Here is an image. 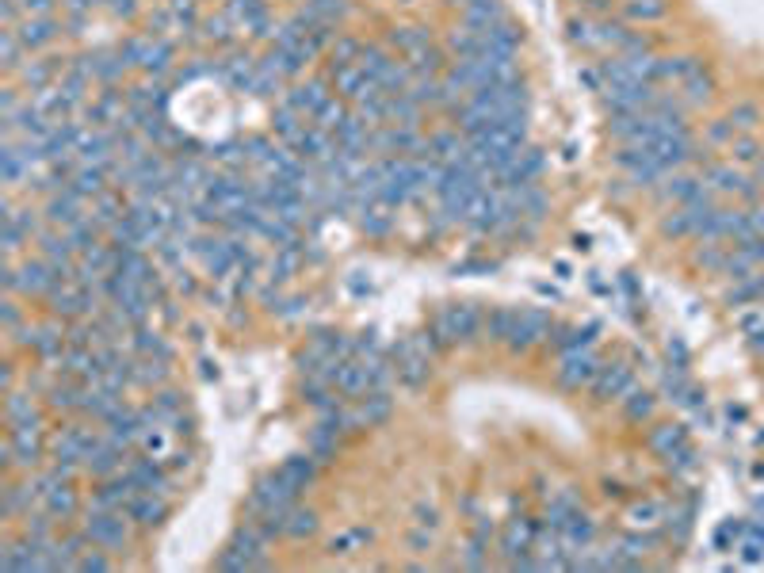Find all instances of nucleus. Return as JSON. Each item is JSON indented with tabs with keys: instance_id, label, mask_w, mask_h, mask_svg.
<instances>
[{
	"instance_id": "nucleus-21",
	"label": "nucleus",
	"mask_w": 764,
	"mask_h": 573,
	"mask_svg": "<svg viewBox=\"0 0 764 573\" xmlns=\"http://www.w3.org/2000/svg\"><path fill=\"white\" fill-rule=\"evenodd\" d=\"M627 15L631 20H661L665 0H627Z\"/></svg>"
},
{
	"instance_id": "nucleus-19",
	"label": "nucleus",
	"mask_w": 764,
	"mask_h": 573,
	"mask_svg": "<svg viewBox=\"0 0 764 573\" xmlns=\"http://www.w3.org/2000/svg\"><path fill=\"white\" fill-rule=\"evenodd\" d=\"M360 50H364V42H355L348 35H336L333 39V61H329V66H352V61L360 58Z\"/></svg>"
},
{
	"instance_id": "nucleus-8",
	"label": "nucleus",
	"mask_w": 764,
	"mask_h": 573,
	"mask_svg": "<svg viewBox=\"0 0 764 573\" xmlns=\"http://www.w3.org/2000/svg\"><path fill=\"white\" fill-rule=\"evenodd\" d=\"M165 513H169L165 493H145V489L126 508V516L134 520V523H142V528H153V523H161V520H165Z\"/></svg>"
},
{
	"instance_id": "nucleus-1",
	"label": "nucleus",
	"mask_w": 764,
	"mask_h": 573,
	"mask_svg": "<svg viewBox=\"0 0 764 573\" xmlns=\"http://www.w3.org/2000/svg\"><path fill=\"white\" fill-rule=\"evenodd\" d=\"M61 279H69V276H61L58 268L51 264V260H27L20 272H12V268H5V286L8 291H15V295H27V298H51V291L61 283Z\"/></svg>"
},
{
	"instance_id": "nucleus-6",
	"label": "nucleus",
	"mask_w": 764,
	"mask_h": 573,
	"mask_svg": "<svg viewBox=\"0 0 764 573\" xmlns=\"http://www.w3.org/2000/svg\"><path fill=\"white\" fill-rule=\"evenodd\" d=\"M12 31H15V39L23 42V50H42V46H51L58 39L61 23L54 20V15H27V20Z\"/></svg>"
},
{
	"instance_id": "nucleus-4",
	"label": "nucleus",
	"mask_w": 764,
	"mask_h": 573,
	"mask_svg": "<svg viewBox=\"0 0 764 573\" xmlns=\"http://www.w3.org/2000/svg\"><path fill=\"white\" fill-rule=\"evenodd\" d=\"M126 513H107V508H88L85 520V535L92 547L100 550H123L130 543V528H126Z\"/></svg>"
},
{
	"instance_id": "nucleus-7",
	"label": "nucleus",
	"mask_w": 764,
	"mask_h": 573,
	"mask_svg": "<svg viewBox=\"0 0 764 573\" xmlns=\"http://www.w3.org/2000/svg\"><path fill=\"white\" fill-rule=\"evenodd\" d=\"M329 88H325V81H306V85H295L287 92V107H295L299 115H306V119H314L318 111H321V104L329 100Z\"/></svg>"
},
{
	"instance_id": "nucleus-3",
	"label": "nucleus",
	"mask_w": 764,
	"mask_h": 573,
	"mask_svg": "<svg viewBox=\"0 0 764 573\" xmlns=\"http://www.w3.org/2000/svg\"><path fill=\"white\" fill-rule=\"evenodd\" d=\"M119 50L130 66L145 69V73H165L172 66V46H169V39H161L157 31H150V35H130Z\"/></svg>"
},
{
	"instance_id": "nucleus-15",
	"label": "nucleus",
	"mask_w": 764,
	"mask_h": 573,
	"mask_svg": "<svg viewBox=\"0 0 764 573\" xmlns=\"http://www.w3.org/2000/svg\"><path fill=\"white\" fill-rule=\"evenodd\" d=\"M314 470H318V459H314L310 451H306V455H295V459H287V463L280 467V474H283V478H287V482H290V486H295L299 493H302L306 486H310V482H314Z\"/></svg>"
},
{
	"instance_id": "nucleus-12",
	"label": "nucleus",
	"mask_w": 764,
	"mask_h": 573,
	"mask_svg": "<svg viewBox=\"0 0 764 573\" xmlns=\"http://www.w3.org/2000/svg\"><path fill=\"white\" fill-rule=\"evenodd\" d=\"M501 20H509V12L501 8V0H474V5L463 8V23H466V27L485 31V27L501 23Z\"/></svg>"
},
{
	"instance_id": "nucleus-27",
	"label": "nucleus",
	"mask_w": 764,
	"mask_h": 573,
	"mask_svg": "<svg viewBox=\"0 0 764 573\" xmlns=\"http://www.w3.org/2000/svg\"><path fill=\"white\" fill-rule=\"evenodd\" d=\"M15 325H20V306H15L12 298H5V329L15 332Z\"/></svg>"
},
{
	"instance_id": "nucleus-10",
	"label": "nucleus",
	"mask_w": 764,
	"mask_h": 573,
	"mask_svg": "<svg viewBox=\"0 0 764 573\" xmlns=\"http://www.w3.org/2000/svg\"><path fill=\"white\" fill-rule=\"evenodd\" d=\"M394 206H386V203H367L355 211V222H360V230L371 233V237H390V230H394Z\"/></svg>"
},
{
	"instance_id": "nucleus-22",
	"label": "nucleus",
	"mask_w": 764,
	"mask_h": 573,
	"mask_svg": "<svg viewBox=\"0 0 764 573\" xmlns=\"http://www.w3.org/2000/svg\"><path fill=\"white\" fill-rule=\"evenodd\" d=\"M649 413V394L646 390H631V402H627V417H646Z\"/></svg>"
},
{
	"instance_id": "nucleus-2",
	"label": "nucleus",
	"mask_w": 764,
	"mask_h": 573,
	"mask_svg": "<svg viewBox=\"0 0 764 573\" xmlns=\"http://www.w3.org/2000/svg\"><path fill=\"white\" fill-rule=\"evenodd\" d=\"M482 325H485V317L474 306H447L436 314L428 337H432V344H459V341L478 337Z\"/></svg>"
},
{
	"instance_id": "nucleus-5",
	"label": "nucleus",
	"mask_w": 764,
	"mask_h": 573,
	"mask_svg": "<svg viewBox=\"0 0 764 573\" xmlns=\"http://www.w3.org/2000/svg\"><path fill=\"white\" fill-rule=\"evenodd\" d=\"M596 375V359L589 356V348H574V352H562V368H558V382L566 390H581L589 387Z\"/></svg>"
},
{
	"instance_id": "nucleus-20",
	"label": "nucleus",
	"mask_w": 764,
	"mask_h": 573,
	"mask_svg": "<svg viewBox=\"0 0 764 573\" xmlns=\"http://www.w3.org/2000/svg\"><path fill=\"white\" fill-rule=\"evenodd\" d=\"M524 554V550H531V528L528 523H520V520H512L509 523V532H505V554Z\"/></svg>"
},
{
	"instance_id": "nucleus-9",
	"label": "nucleus",
	"mask_w": 764,
	"mask_h": 573,
	"mask_svg": "<svg viewBox=\"0 0 764 573\" xmlns=\"http://www.w3.org/2000/svg\"><path fill=\"white\" fill-rule=\"evenodd\" d=\"M126 474H130V482L145 493H169V474L161 470L153 459H134V463H126Z\"/></svg>"
},
{
	"instance_id": "nucleus-24",
	"label": "nucleus",
	"mask_w": 764,
	"mask_h": 573,
	"mask_svg": "<svg viewBox=\"0 0 764 573\" xmlns=\"http://www.w3.org/2000/svg\"><path fill=\"white\" fill-rule=\"evenodd\" d=\"M753 119H757V107H738V111H734V115H730L726 123H730V126H741V131H750V126H753Z\"/></svg>"
},
{
	"instance_id": "nucleus-11",
	"label": "nucleus",
	"mask_w": 764,
	"mask_h": 573,
	"mask_svg": "<svg viewBox=\"0 0 764 573\" xmlns=\"http://www.w3.org/2000/svg\"><path fill=\"white\" fill-rule=\"evenodd\" d=\"M589 387H593L600 397H620V394L631 387V371L623 368V363H608V368H596V375H593Z\"/></svg>"
},
{
	"instance_id": "nucleus-25",
	"label": "nucleus",
	"mask_w": 764,
	"mask_h": 573,
	"mask_svg": "<svg viewBox=\"0 0 764 573\" xmlns=\"http://www.w3.org/2000/svg\"><path fill=\"white\" fill-rule=\"evenodd\" d=\"M96 5H104V0H65V8H69V15H88Z\"/></svg>"
},
{
	"instance_id": "nucleus-26",
	"label": "nucleus",
	"mask_w": 764,
	"mask_h": 573,
	"mask_svg": "<svg viewBox=\"0 0 764 573\" xmlns=\"http://www.w3.org/2000/svg\"><path fill=\"white\" fill-rule=\"evenodd\" d=\"M104 5H107L111 15H130V12L138 8V0H104Z\"/></svg>"
},
{
	"instance_id": "nucleus-13",
	"label": "nucleus",
	"mask_w": 764,
	"mask_h": 573,
	"mask_svg": "<svg viewBox=\"0 0 764 573\" xmlns=\"http://www.w3.org/2000/svg\"><path fill=\"white\" fill-rule=\"evenodd\" d=\"M345 12H348V0H306V8L299 12L306 23H329L336 27L340 20H345Z\"/></svg>"
},
{
	"instance_id": "nucleus-17",
	"label": "nucleus",
	"mask_w": 764,
	"mask_h": 573,
	"mask_svg": "<svg viewBox=\"0 0 764 573\" xmlns=\"http://www.w3.org/2000/svg\"><path fill=\"white\" fill-rule=\"evenodd\" d=\"M318 528V516L310 513V508H299V505H290V513L283 520V535L290 539H302V535H310Z\"/></svg>"
},
{
	"instance_id": "nucleus-16",
	"label": "nucleus",
	"mask_w": 764,
	"mask_h": 573,
	"mask_svg": "<svg viewBox=\"0 0 764 573\" xmlns=\"http://www.w3.org/2000/svg\"><path fill=\"white\" fill-rule=\"evenodd\" d=\"M680 88H685L688 104H704L707 96H711V73L700 66V61H692L688 73H685V81H680Z\"/></svg>"
},
{
	"instance_id": "nucleus-23",
	"label": "nucleus",
	"mask_w": 764,
	"mask_h": 573,
	"mask_svg": "<svg viewBox=\"0 0 764 573\" xmlns=\"http://www.w3.org/2000/svg\"><path fill=\"white\" fill-rule=\"evenodd\" d=\"M58 0H20V12L23 15H54Z\"/></svg>"
},
{
	"instance_id": "nucleus-18",
	"label": "nucleus",
	"mask_w": 764,
	"mask_h": 573,
	"mask_svg": "<svg viewBox=\"0 0 764 573\" xmlns=\"http://www.w3.org/2000/svg\"><path fill=\"white\" fill-rule=\"evenodd\" d=\"M345 115H348V111H345V104H340V100H336V96H329V100H325V104H321V111H318V115H314L310 123H314V126H321V131H329V134H336V126H340V123H345Z\"/></svg>"
},
{
	"instance_id": "nucleus-14",
	"label": "nucleus",
	"mask_w": 764,
	"mask_h": 573,
	"mask_svg": "<svg viewBox=\"0 0 764 573\" xmlns=\"http://www.w3.org/2000/svg\"><path fill=\"white\" fill-rule=\"evenodd\" d=\"M390 46H394L398 54L413 58V54L425 50V46H432V35L425 27H394V31H390Z\"/></svg>"
}]
</instances>
